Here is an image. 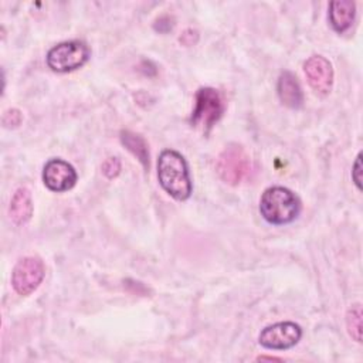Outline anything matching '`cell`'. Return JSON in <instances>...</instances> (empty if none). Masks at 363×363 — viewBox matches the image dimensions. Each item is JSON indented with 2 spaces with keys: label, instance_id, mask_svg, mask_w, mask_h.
<instances>
[{
  "label": "cell",
  "instance_id": "6da1fadb",
  "mask_svg": "<svg viewBox=\"0 0 363 363\" xmlns=\"http://www.w3.org/2000/svg\"><path fill=\"white\" fill-rule=\"evenodd\" d=\"M159 183L166 193L176 200H186L191 194V180L184 157L173 150L166 149L157 159Z\"/></svg>",
  "mask_w": 363,
  "mask_h": 363
},
{
  "label": "cell",
  "instance_id": "7a4b0ae2",
  "mask_svg": "<svg viewBox=\"0 0 363 363\" xmlns=\"http://www.w3.org/2000/svg\"><path fill=\"white\" fill-rule=\"evenodd\" d=\"M301 203L286 187H268L259 200L261 216L271 224H288L299 214Z\"/></svg>",
  "mask_w": 363,
  "mask_h": 363
},
{
  "label": "cell",
  "instance_id": "3957f363",
  "mask_svg": "<svg viewBox=\"0 0 363 363\" xmlns=\"http://www.w3.org/2000/svg\"><path fill=\"white\" fill-rule=\"evenodd\" d=\"M224 102L220 92L211 86L200 88L196 92V104L191 113V125L208 132L221 118Z\"/></svg>",
  "mask_w": 363,
  "mask_h": 363
},
{
  "label": "cell",
  "instance_id": "277c9868",
  "mask_svg": "<svg viewBox=\"0 0 363 363\" xmlns=\"http://www.w3.org/2000/svg\"><path fill=\"white\" fill-rule=\"evenodd\" d=\"M89 58V50L82 41H64L47 52V65L57 72H68L82 67Z\"/></svg>",
  "mask_w": 363,
  "mask_h": 363
},
{
  "label": "cell",
  "instance_id": "5b68a950",
  "mask_svg": "<svg viewBox=\"0 0 363 363\" xmlns=\"http://www.w3.org/2000/svg\"><path fill=\"white\" fill-rule=\"evenodd\" d=\"M216 170L221 180L231 186H235L251 170L250 156L245 153L242 146L231 143L220 153L216 163Z\"/></svg>",
  "mask_w": 363,
  "mask_h": 363
},
{
  "label": "cell",
  "instance_id": "8992f818",
  "mask_svg": "<svg viewBox=\"0 0 363 363\" xmlns=\"http://www.w3.org/2000/svg\"><path fill=\"white\" fill-rule=\"evenodd\" d=\"M45 267L38 257H24L17 261L11 272V285L18 295H30L43 282Z\"/></svg>",
  "mask_w": 363,
  "mask_h": 363
},
{
  "label": "cell",
  "instance_id": "52a82bcc",
  "mask_svg": "<svg viewBox=\"0 0 363 363\" xmlns=\"http://www.w3.org/2000/svg\"><path fill=\"white\" fill-rule=\"evenodd\" d=\"M302 336V329L294 322H278L267 326L259 333V345L265 349L285 350L295 346Z\"/></svg>",
  "mask_w": 363,
  "mask_h": 363
},
{
  "label": "cell",
  "instance_id": "ba28073f",
  "mask_svg": "<svg viewBox=\"0 0 363 363\" xmlns=\"http://www.w3.org/2000/svg\"><path fill=\"white\" fill-rule=\"evenodd\" d=\"M44 184L57 193L72 189L77 183V172L72 164L62 159H50L43 169Z\"/></svg>",
  "mask_w": 363,
  "mask_h": 363
},
{
  "label": "cell",
  "instance_id": "9c48e42d",
  "mask_svg": "<svg viewBox=\"0 0 363 363\" xmlns=\"http://www.w3.org/2000/svg\"><path fill=\"white\" fill-rule=\"evenodd\" d=\"M303 71L312 89L319 95H328L333 85L332 64L322 55H312L303 62Z\"/></svg>",
  "mask_w": 363,
  "mask_h": 363
},
{
  "label": "cell",
  "instance_id": "30bf717a",
  "mask_svg": "<svg viewBox=\"0 0 363 363\" xmlns=\"http://www.w3.org/2000/svg\"><path fill=\"white\" fill-rule=\"evenodd\" d=\"M278 96L281 102L292 109H298L302 106L303 94L296 77L289 72L284 71L278 78Z\"/></svg>",
  "mask_w": 363,
  "mask_h": 363
},
{
  "label": "cell",
  "instance_id": "8fae6325",
  "mask_svg": "<svg viewBox=\"0 0 363 363\" xmlns=\"http://www.w3.org/2000/svg\"><path fill=\"white\" fill-rule=\"evenodd\" d=\"M9 216L16 225H24L33 216V200L31 193L27 187H20L11 197Z\"/></svg>",
  "mask_w": 363,
  "mask_h": 363
},
{
  "label": "cell",
  "instance_id": "7c38bea8",
  "mask_svg": "<svg viewBox=\"0 0 363 363\" xmlns=\"http://www.w3.org/2000/svg\"><path fill=\"white\" fill-rule=\"evenodd\" d=\"M356 16V4L350 0H336L329 4V21L335 31H346Z\"/></svg>",
  "mask_w": 363,
  "mask_h": 363
},
{
  "label": "cell",
  "instance_id": "4fadbf2b",
  "mask_svg": "<svg viewBox=\"0 0 363 363\" xmlns=\"http://www.w3.org/2000/svg\"><path fill=\"white\" fill-rule=\"evenodd\" d=\"M121 142L122 145L135 156L138 160L143 164L145 169L149 167V150L145 139L130 130H122L121 132Z\"/></svg>",
  "mask_w": 363,
  "mask_h": 363
},
{
  "label": "cell",
  "instance_id": "5bb4252c",
  "mask_svg": "<svg viewBox=\"0 0 363 363\" xmlns=\"http://www.w3.org/2000/svg\"><path fill=\"white\" fill-rule=\"evenodd\" d=\"M347 333L356 342H362V305L354 303L346 312Z\"/></svg>",
  "mask_w": 363,
  "mask_h": 363
},
{
  "label": "cell",
  "instance_id": "9a60e30c",
  "mask_svg": "<svg viewBox=\"0 0 363 363\" xmlns=\"http://www.w3.org/2000/svg\"><path fill=\"white\" fill-rule=\"evenodd\" d=\"M121 172V162L118 157H108L104 163H102V173L108 177V179H113L119 174Z\"/></svg>",
  "mask_w": 363,
  "mask_h": 363
},
{
  "label": "cell",
  "instance_id": "2e32d148",
  "mask_svg": "<svg viewBox=\"0 0 363 363\" xmlns=\"http://www.w3.org/2000/svg\"><path fill=\"white\" fill-rule=\"evenodd\" d=\"M362 152H359L352 166V180L356 184L357 190H362Z\"/></svg>",
  "mask_w": 363,
  "mask_h": 363
},
{
  "label": "cell",
  "instance_id": "e0dca14e",
  "mask_svg": "<svg viewBox=\"0 0 363 363\" xmlns=\"http://www.w3.org/2000/svg\"><path fill=\"white\" fill-rule=\"evenodd\" d=\"M20 122H21V113L18 109H9L7 112H4V115H3L4 126L14 128V126L20 125Z\"/></svg>",
  "mask_w": 363,
  "mask_h": 363
},
{
  "label": "cell",
  "instance_id": "ac0fdd59",
  "mask_svg": "<svg viewBox=\"0 0 363 363\" xmlns=\"http://www.w3.org/2000/svg\"><path fill=\"white\" fill-rule=\"evenodd\" d=\"M197 38H199L197 31L193 30V28H189V30H186V31L182 34L180 41H182L184 45H193V44L197 41Z\"/></svg>",
  "mask_w": 363,
  "mask_h": 363
},
{
  "label": "cell",
  "instance_id": "d6986e66",
  "mask_svg": "<svg viewBox=\"0 0 363 363\" xmlns=\"http://www.w3.org/2000/svg\"><path fill=\"white\" fill-rule=\"evenodd\" d=\"M258 360H279L277 357H258Z\"/></svg>",
  "mask_w": 363,
  "mask_h": 363
}]
</instances>
